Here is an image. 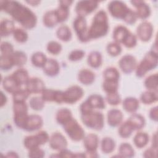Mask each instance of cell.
I'll use <instances>...</instances> for the list:
<instances>
[{
	"mask_svg": "<svg viewBox=\"0 0 158 158\" xmlns=\"http://www.w3.org/2000/svg\"><path fill=\"white\" fill-rule=\"evenodd\" d=\"M49 136L48 133L44 130L40 131L36 134L29 135L24 138V147L28 151L34 148L40 147L49 141Z\"/></svg>",
	"mask_w": 158,
	"mask_h": 158,
	"instance_id": "7",
	"label": "cell"
},
{
	"mask_svg": "<svg viewBox=\"0 0 158 158\" xmlns=\"http://www.w3.org/2000/svg\"><path fill=\"white\" fill-rule=\"evenodd\" d=\"M99 2L94 1H80L75 6V12L78 16L85 17L94 11L98 7Z\"/></svg>",
	"mask_w": 158,
	"mask_h": 158,
	"instance_id": "10",
	"label": "cell"
},
{
	"mask_svg": "<svg viewBox=\"0 0 158 158\" xmlns=\"http://www.w3.org/2000/svg\"><path fill=\"white\" fill-rule=\"evenodd\" d=\"M157 153V148L151 147L144 151L143 156L146 158H152L156 157Z\"/></svg>",
	"mask_w": 158,
	"mask_h": 158,
	"instance_id": "55",
	"label": "cell"
},
{
	"mask_svg": "<svg viewBox=\"0 0 158 158\" xmlns=\"http://www.w3.org/2000/svg\"><path fill=\"white\" fill-rule=\"evenodd\" d=\"M106 99L107 102L111 106H117L121 102V98L118 91L107 93Z\"/></svg>",
	"mask_w": 158,
	"mask_h": 158,
	"instance_id": "49",
	"label": "cell"
},
{
	"mask_svg": "<svg viewBox=\"0 0 158 158\" xmlns=\"http://www.w3.org/2000/svg\"><path fill=\"white\" fill-rule=\"evenodd\" d=\"M123 115L121 110L117 109H112L108 111L107 120L108 125L112 127L119 126L123 120Z\"/></svg>",
	"mask_w": 158,
	"mask_h": 158,
	"instance_id": "18",
	"label": "cell"
},
{
	"mask_svg": "<svg viewBox=\"0 0 158 158\" xmlns=\"http://www.w3.org/2000/svg\"><path fill=\"white\" fill-rule=\"evenodd\" d=\"M72 2H73L72 1H69V0L60 1H59L60 6H64V7H68V8H69V7L71 6V4H72Z\"/></svg>",
	"mask_w": 158,
	"mask_h": 158,
	"instance_id": "59",
	"label": "cell"
},
{
	"mask_svg": "<svg viewBox=\"0 0 158 158\" xmlns=\"http://www.w3.org/2000/svg\"><path fill=\"white\" fill-rule=\"evenodd\" d=\"M127 121L131 125L134 131L141 130L144 127L146 123L144 117L143 115L135 113L130 115Z\"/></svg>",
	"mask_w": 158,
	"mask_h": 158,
	"instance_id": "25",
	"label": "cell"
},
{
	"mask_svg": "<svg viewBox=\"0 0 158 158\" xmlns=\"http://www.w3.org/2000/svg\"><path fill=\"white\" fill-rule=\"evenodd\" d=\"M43 125V120L42 117L37 114L29 115L23 130L28 132H32L40 130Z\"/></svg>",
	"mask_w": 158,
	"mask_h": 158,
	"instance_id": "15",
	"label": "cell"
},
{
	"mask_svg": "<svg viewBox=\"0 0 158 158\" xmlns=\"http://www.w3.org/2000/svg\"><path fill=\"white\" fill-rule=\"evenodd\" d=\"M102 89L107 93L117 92L118 88V81L104 80L102 83Z\"/></svg>",
	"mask_w": 158,
	"mask_h": 158,
	"instance_id": "41",
	"label": "cell"
},
{
	"mask_svg": "<svg viewBox=\"0 0 158 158\" xmlns=\"http://www.w3.org/2000/svg\"><path fill=\"white\" fill-rule=\"evenodd\" d=\"M0 9L9 14L25 29H32L36 27L37 17L28 7L16 1H1Z\"/></svg>",
	"mask_w": 158,
	"mask_h": 158,
	"instance_id": "1",
	"label": "cell"
},
{
	"mask_svg": "<svg viewBox=\"0 0 158 158\" xmlns=\"http://www.w3.org/2000/svg\"><path fill=\"white\" fill-rule=\"evenodd\" d=\"M12 35H13L14 39L19 43H25L28 38V35L27 32L25 30V29H23L21 28H15Z\"/></svg>",
	"mask_w": 158,
	"mask_h": 158,
	"instance_id": "43",
	"label": "cell"
},
{
	"mask_svg": "<svg viewBox=\"0 0 158 158\" xmlns=\"http://www.w3.org/2000/svg\"><path fill=\"white\" fill-rule=\"evenodd\" d=\"M109 29L107 13L104 10L98 11L93 19L91 26L88 28L89 40H96L106 36Z\"/></svg>",
	"mask_w": 158,
	"mask_h": 158,
	"instance_id": "3",
	"label": "cell"
},
{
	"mask_svg": "<svg viewBox=\"0 0 158 158\" xmlns=\"http://www.w3.org/2000/svg\"><path fill=\"white\" fill-rule=\"evenodd\" d=\"M86 101L93 109H97L101 110L104 109L106 107L105 101L102 96L99 94H91L87 98Z\"/></svg>",
	"mask_w": 158,
	"mask_h": 158,
	"instance_id": "28",
	"label": "cell"
},
{
	"mask_svg": "<svg viewBox=\"0 0 158 158\" xmlns=\"http://www.w3.org/2000/svg\"><path fill=\"white\" fill-rule=\"evenodd\" d=\"M56 36L58 39L64 42L69 41L72 37L70 29L67 25H60L56 31Z\"/></svg>",
	"mask_w": 158,
	"mask_h": 158,
	"instance_id": "32",
	"label": "cell"
},
{
	"mask_svg": "<svg viewBox=\"0 0 158 158\" xmlns=\"http://www.w3.org/2000/svg\"><path fill=\"white\" fill-rule=\"evenodd\" d=\"M83 146L88 152H96L99 145V138L98 135L90 133L85 135L83 139Z\"/></svg>",
	"mask_w": 158,
	"mask_h": 158,
	"instance_id": "20",
	"label": "cell"
},
{
	"mask_svg": "<svg viewBox=\"0 0 158 158\" xmlns=\"http://www.w3.org/2000/svg\"><path fill=\"white\" fill-rule=\"evenodd\" d=\"M26 2L32 6H38L40 3V1H27Z\"/></svg>",
	"mask_w": 158,
	"mask_h": 158,
	"instance_id": "62",
	"label": "cell"
},
{
	"mask_svg": "<svg viewBox=\"0 0 158 158\" xmlns=\"http://www.w3.org/2000/svg\"><path fill=\"white\" fill-rule=\"evenodd\" d=\"M30 93L26 89L20 88L12 94L13 102H23L25 101L29 97Z\"/></svg>",
	"mask_w": 158,
	"mask_h": 158,
	"instance_id": "44",
	"label": "cell"
},
{
	"mask_svg": "<svg viewBox=\"0 0 158 158\" xmlns=\"http://www.w3.org/2000/svg\"><path fill=\"white\" fill-rule=\"evenodd\" d=\"M45 101L41 96H33L29 101V105L31 109L36 111L41 110L44 107Z\"/></svg>",
	"mask_w": 158,
	"mask_h": 158,
	"instance_id": "42",
	"label": "cell"
},
{
	"mask_svg": "<svg viewBox=\"0 0 158 158\" xmlns=\"http://www.w3.org/2000/svg\"><path fill=\"white\" fill-rule=\"evenodd\" d=\"M48 59L46 56L42 52H36L31 57V62L33 66L38 68H42L45 65Z\"/></svg>",
	"mask_w": 158,
	"mask_h": 158,
	"instance_id": "35",
	"label": "cell"
},
{
	"mask_svg": "<svg viewBox=\"0 0 158 158\" xmlns=\"http://www.w3.org/2000/svg\"><path fill=\"white\" fill-rule=\"evenodd\" d=\"M55 10H56L59 23H62L68 19L69 17V10L68 7L59 5V7Z\"/></svg>",
	"mask_w": 158,
	"mask_h": 158,
	"instance_id": "47",
	"label": "cell"
},
{
	"mask_svg": "<svg viewBox=\"0 0 158 158\" xmlns=\"http://www.w3.org/2000/svg\"><path fill=\"white\" fill-rule=\"evenodd\" d=\"M64 131L68 136L74 141L83 140L85 136V131L82 127L73 117L62 125Z\"/></svg>",
	"mask_w": 158,
	"mask_h": 158,
	"instance_id": "6",
	"label": "cell"
},
{
	"mask_svg": "<svg viewBox=\"0 0 158 158\" xmlns=\"http://www.w3.org/2000/svg\"><path fill=\"white\" fill-rule=\"evenodd\" d=\"M1 55L11 56L14 52L12 44L7 41H2L1 43Z\"/></svg>",
	"mask_w": 158,
	"mask_h": 158,
	"instance_id": "50",
	"label": "cell"
},
{
	"mask_svg": "<svg viewBox=\"0 0 158 158\" xmlns=\"http://www.w3.org/2000/svg\"><path fill=\"white\" fill-rule=\"evenodd\" d=\"M144 86L148 90L157 91L158 88V75L157 73L152 74L148 76L144 80Z\"/></svg>",
	"mask_w": 158,
	"mask_h": 158,
	"instance_id": "38",
	"label": "cell"
},
{
	"mask_svg": "<svg viewBox=\"0 0 158 158\" xmlns=\"http://www.w3.org/2000/svg\"><path fill=\"white\" fill-rule=\"evenodd\" d=\"M72 117L73 115L71 110L67 108H61L59 109L56 115L57 122L62 126Z\"/></svg>",
	"mask_w": 158,
	"mask_h": 158,
	"instance_id": "31",
	"label": "cell"
},
{
	"mask_svg": "<svg viewBox=\"0 0 158 158\" xmlns=\"http://www.w3.org/2000/svg\"><path fill=\"white\" fill-rule=\"evenodd\" d=\"M48 142L49 146L52 149L58 151L66 149L68 144L65 136L59 132L53 133L49 137Z\"/></svg>",
	"mask_w": 158,
	"mask_h": 158,
	"instance_id": "13",
	"label": "cell"
},
{
	"mask_svg": "<svg viewBox=\"0 0 158 158\" xmlns=\"http://www.w3.org/2000/svg\"><path fill=\"white\" fill-rule=\"evenodd\" d=\"M122 47L120 44L114 41L107 44L106 46L107 52L111 56L116 57L122 52Z\"/></svg>",
	"mask_w": 158,
	"mask_h": 158,
	"instance_id": "46",
	"label": "cell"
},
{
	"mask_svg": "<svg viewBox=\"0 0 158 158\" xmlns=\"http://www.w3.org/2000/svg\"><path fill=\"white\" fill-rule=\"evenodd\" d=\"M73 28L78 40L82 43H86L90 40L88 36V28L85 17L77 16L73 22Z\"/></svg>",
	"mask_w": 158,
	"mask_h": 158,
	"instance_id": "8",
	"label": "cell"
},
{
	"mask_svg": "<svg viewBox=\"0 0 158 158\" xmlns=\"http://www.w3.org/2000/svg\"><path fill=\"white\" fill-rule=\"evenodd\" d=\"M119 126L118 132L119 136L122 138H129L131 135L133 131H134L133 127L127 120L122 123Z\"/></svg>",
	"mask_w": 158,
	"mask_h": 158,
	"instance_id": "39",
	"label": "cell"
},
{
	"mask_svg": "<svg viewBox=\"0 0 158 158\" xmlns=\"http://www.w3.org/2000/svg\"><path fill=\"white\" fill-rule=\"evenodd\" d=\"M95 78V73L88 69H83L80 70L78 74V81L85 85H91L94 81Z\"/></svg>",
	"mask_w": 158,
	"mask_h": 158,
	"instance_id": "21",
	"label": "cell"
},
{
	"mask_svg": "<svg viewBox=\"0 0 158 158\" xmlns=\"http://www.w3.org/2000/svg\"><path fill=\"white\" fill-rule=\"evenodd\" d=\"M43 22L44 25L48 28H53L59 23L56 10L47 11L43 15Z\"/></svg>",
	"mask_w": 158,
	"mask_h": 158,
	"instance_id": "22",
	"label": "cell"
},
{
	"mask_svg": "<svg viewBox=\"0 0 158 158\" xmlns=\"http://www.w3.org/2000/svg\"><path fill=\"white\" fill-rule=\"evenodd\" d=\"M84 91L80 86L73 85L64 91V102L73 104L81 99L83 96Z\"/></svg>",
	"mask_w": 158,
	"mask_h": 158,
	"instance_id": "9",
	"label": "cell"
},
{
	"mask_svg": "<svg viewBox=\"0 0 158 158\" xmlns=\"http://www.w3.org/2000/svg\"><path fill=\"white\" fill-rule=\"evenodd\" d=\"M85 55V52L81 49H75L72 51L69 55V60L72 62H76L81 60Z\"/></svg>",
	"mask_w": 158,
	"mask_h": 158,
	"instance_id": "51",
	"label": "cell"
},
{
	"mask_svg": "<svg viewBox=\"0 0 158 158\" xmlns=\"http://www.w3.org/2000/svg\"><path fill=\"white\" fill-rule=\"evenodd\" d=\"M107 8L112 17L117 19L122 20L128 25L134 24L137 20L135 12L130 9L122 1H110L108 4Z\"/></svg>",
	"mask_w": 158,
	"mask_h": 158,
	"instance_id": "2",
	"label": "cell"
},
{
	"mask_svg": "<svg viewBox=\"0 0 158 158\" xmlns=\"http://www.w3.org/2000/svg\"><path fill=\"white\" fill-rule=\"evenodd\" d=\"M81 119L83 124L90 129L99 131L104 127V117L99 111L93 110L88 114L81 115Z\"/></svg>",
	"mask_w": 158,
	"mask_h": 158,
	"instance_id": "5",
	"label": "cell"
},
{
	"mask_svg": "<svg viewBox=\"0 0 158 158\" xmlns=\"http://www.w3.org/2000/svg\"><path fill=\"white\" fill-rule=\"evenodd\" d=\"M45 85L44 81L40 78L32 77L30 78L27 84L25 85V89L30 93H40L45 89Z\"/></svg>",
	"mask_w": 158,
	"mask_h": 158,
	"instance_id": "17",
	"label": "cell"
},
{
	"mask_svg": "<svg viewBox=\"0 0 158 158\" xmlns=\"http://www.w3.org/2000/svg\"><path fill=\"white\" fill-rule=\"evenodd\" d=\"M11 56L1 55L0 56V68L2 71H8L14 67Z\"/></svg>",
	"mask_w": 158,
	"mask_h": 158,
	"instance_id": "45",
	"label": "cell"
},
{
	"mask_svg": "<svg viewBox=\"0 0 158 158\" xmlns=\"http://www.w3.org/2000/svg\"><path fill=\"white\" fill-rule=\"evenodd\" d=\"M62 46L61 44L56 41H49L46 46L47 51L52 55H57L62 51Z\"/></svg>",
	"mask_w": 158,
	"mask_h": 158,
	"instance_id": "48",
	"label": "cell"
},
{
	"mask_svg": "<svg viewBox=\"0 0 158 158\" xmlns=\"http://www.w3.org/2000/svg\"><path fill=\"white\" fill-rule=\"evenodd\" d=\"M152 147L157 148V133H155V134L152 136Z\"/></svg>",
	"mask_w": 158,
	"mask_h": 158,
	"instance_id": "60",
	"label": "cell"
},
{
	"mask_svg": "<svg viewBox=\"0 0 158 158\" xmlns=\"http://www.w3.org/2000/svg\"><path fill=\"white\" fill-rule=\"evenodd\" d=\"M139 106V102L138 99L133 97L126 98L122 102L123 109L129 113H135Z\"/></svg>",
	"mask_w": 158,
	"mask_h": 158,
	"instance_id": "24",
	"label": "cell"
},
{
	"mask_svg": "<svg viewBox=\"0 0 158 158\" xmlns=\"http://www.w3.org/2000/svg\"><path fill=\"white\" fill-rule=\"evenodd\" d=\"M149 141V136L148 133L143 131H138L135 135L133 141L135 146L139 149L145 147Z\"/></svg>",
	"mask_w": 158,
	"mask_h": 158,
	"instance_id": "30",
	"label": "cell"
},
{
	"mask_svg": "<svg viewBox=\"0 0 158 158\" xmlns=\"http://www.w3.org/2000/svg\"><path fill=\"white\" fill-rule=\"evenodd\" d=\"M11 75L20 87L22 85H25L30 79L28 71L23 68L17 69Z\"/></svg>",
	"mask_w": 158,
	"mask_h": 158,
	"instance_id": "27",
	"label": "cell"
},
{
	"mask_svg": "<svg viewBox=\"0 0 158 158\" xmlns=\"http://www.w3.org/2000/svg\"><path fill=\"white\" fill-rule=\"evenodd\" d=\"M56 90L45 88L41 92V98L45 102H54Z\"/></svg>",
	"mask_w": 158,
	"mask_h": 158,
	"instance_id": "52",
	"label": "cell"
},
{
	"mask_svg": "<svg viewBox=\"0 0 158 158\" xmlns=\"http://www.w3.org/2000/svg\"><path fill=\"white\" fill-rule=\"evenodd\" d=\"M7 101V99L6 96L5 94L1 91V104H0L1 107H3L4 105H6Z\"/></svg>",
	"mask_w": 158,
	"mask_h": 158,
	"instance_id": "58",
	"label": "cell"
},
{
	"mask_svg": "<svg viewBox=\"0 0 158 158\" xmlns=\"http://www.w3.org/2000/svg\"><path fill=\"white\" fill-rule=\"evenodd\" d=\"M132 33L125 26L118 25L117 26L112 34V38L115 42L124 45L127 41L128 40Z\"/></svg>",
	"mask_w": 158,
	"mask_h": 158,
	"instance_id": "14",
	"label": "cell"
},
{
	"mask_svg": "<svg viewBox=\"0 0 158 158\" xmlns=\"http://www.w3.org/2000/svg\"><path fill=\"white\" fill-rule=\"evenodd\" d=\"M6 156L8 157H19V155L15 152L14 151H10L7 152Z\"/></svg>",
	"mask_w": 158,
	"mask_h": 158,
	"instance_id": "61",
	"label": "cell"
},
{
	"mask_svg": "<svg viewBox=\"0 0 158 158\" xmlns=\"http://www.w3.org/2000/svg\"><path fill=\"white\" fill-rule=\"evenodd\" d=\"M131 3L136 8L137 19L146 20L151 15V9L148 4L143 1H131Z\"/></svg>",
	"mask_w": 158,
	"mask_h": 158,
	"instance_id": "16",
	"label": "cell"
},
{
	"mask_svg": "<svg viewBox=\"0 0 158 158\" xmlns=\"http://www.w3.org/2000/svg\"><path fill=\"white\" fill-rule=\"evenodd\" d=\"M158 64V54L152 51L148 52L137 65L135 69L136 77L141 78L148 72L157 67Z\"/></svg>",
	"mask_w": 158,
	"mask_h": 158,
	"instance_id": "4",
	"label": "cell"
},
{
	"mask_svg": "<svg viewBox=\"0 0 158 158\" xmlns=\"http://www.w3.org/2000/svg\"><path fill=\"white\" fill-rule=\"evenodd\" d=\"M120 69L125 74H130L135 70L137 66V60L135 57L130 54L123 56L118 61Z\"/></svg>",
	"mask_w": 158,
	"mask_h": 158,
	"instance_id": "11",
	"label": "cell"
},
{
	"mask_svg": "<svg viewBox=\"0 0 158 158\" xmlns=\"http://www.w3.org/2000/svg\"><path fill=\"white\" fill-rule=\"evenodd\" d=\"M153 31L154 28L152 25L148 21H144L137 27L136 35L141 41L148 42L151 39Z\"/></svg>",
	"mask_w": 158,
	"mask_h": 158,
	"instance_id": "12",
	"label": "cell"
},
{
	"mask_svg": "<svg viewBox=\"0 0 158 158\" xmlns=\"http://www.w3.org/2000/svg\"><path fill=\"white\" fill-rule=\"evenodd\" d=\"M93 110H94V109L91 107V106L89 105V104L87 102L86 100L83 102L80 106V111L81 115H85V114H88L92 112Z\"/></svg>",
	"mask_w": 158,
	"mask_h": 158,
	"instance_id": "54",
	"label": "cell"
},
{
	"mask_svg": "<svg viewBox=\"0 0 158 158\" xmlns=\"http://www.w3.org/2000/svg\"><path fill=\"white\" fill-rule=\"evenodd\" d=\"M11 59L14 65L20 68L23 67L27 61V56L26 54L20 51H14L11 55Z\"/></svg>",
	"mask_w": 158,
	"mask_h": 158,
	"instance_id": "33",
	"label": "cell"
},
{
	"mask_svg": "<svg viewBox=\"0 0 158 158\" xmlns=\"http://www.w3.org/2000/svg\"><path fill=\"white\" fill-rule=\"evenodd\" d=\"M88 64L93 69H98L101 67L102 63V57L99 51L91 52L87 58Z\"/></svg>",
	"mask_w": 158,
	"mask_h": 158,
	"instance_id": "29",
	"label": "cell"
},
{
	"mask_svg": "<svg viewBox=\"0 0 158 158\" xmlns=\"http://www.w3.org/2000/svg\"><path fill=\"white\" fill-rule=\"evenodd\" d=\"M45 156V152L40 147L28 151V156L31 158H42Z\"/></svg>",
	"mask_w": 158,
	"mask_h": 158,
	"instance_id": "53",
	"label": "cell"
},
{
	"mask_svg": "<svg viewBox=\"0 0 158 158\" xmlns=\"http://www.w3.org/2000/svg\"><path fill=\"white\" fill-rule=\"evenodd\" d=\"M118 154L121 157H132L135 156V150L130 144L123 143L119 146Z\"/></svg>",
	"mask_w": 158,
	"mask_h": 158,
	"instance_id": "37",
	"label": "cell"
},
{
	"mask_svg": "<svg viewBox=\"0 0 158 158\" xmlns=\"http://www.w3.org/2000/svg\"><path fill=\"white\" fill-rule=\"evenodd\" d=\"M101 148L103 153L110 154L115 150V142L110 137L103 138L101 142Z\"/></svg>",
	"mask_w": 158,
	"mask_h": 158,
	"instance_id": "36",
	"label": "cell"
},
{
	"mask_svg": "<svg viewBox=\"0 0 158 158\" xmlns=\"http://www.w3.org/2000/svg\"><path fill=\"white\" fill-rule=\"evenodd\" d=\"M43 70L47 76L50 77H55L59 73V64L54 59H48L45 65L43 67Z\"/></svg>",
	"mask_w": 158,
	"mask_h": 158,
	"instance_id": "19",
	"label": "cell"
},
{
	"mask_svg": "<svg viewBox=\"0 0 158 158\" xmlns=\"http://www.w3.org/2000/svg\"><path fill=\"white\" fill-rule=\"evenodd\" d=\"M14 22L9 19H3L0 23V35L2 38L9 36L13 34L15 30Z\"/></svg>",
	"mask_w": 158,
	"mask_h": 158,
	"instance_id": "23",
	"label": "cell"
},
{
	"mask_svg": "<svg viewBox=\"0 0 158 158\" xmlns=\"http://www.w3.org/2000/svg\"><path fill=\"white\" fill-rule=\"evenodd\" d=\"M2 85L5 91L13 94L17 89L21 88L12 75L7 76L2 81Z\"/></svg>",
	"mask_w": 158,
	"mask_h": 158,
	"instance_id": "26",
	"label": "cell"
},
{
	"mask_svg": "<svg viewBox=\"0 0 158 158\" xmlns=\"http://www.w3.org/2000/svg\"><path fill=\"white\" fill-rule=\"evenodd\" d=\"M103 77L104 80L119 81L120 73L115 67H110L106 69L103 72Z\"/></svg>",
	"mask_w": 158,
	"mask_h": 158,
	"instance_id": "40",
	"label": "cell"
},
{
	"mask_svg": "<svg viewBox=\"0 0 158 158\" xmlns=\"http://www.w3.org/2000/svg\"><path fill=\"white\" fill-rule=\"evenodd\" d=\"M52 156L58 157H75V153L71 152L66 148L59 151V153H57L56 155Z\"/></svg>",
	"mask_w": 158,
	"mask_h": 158,
	"instance_id": "56",
	"label": "cell"
},
{
	"mask_svg": "<svg viewBox=\"0 0 158 158\" xmlns=\"http://www.w3.org/2000/svg\"><path fill=\"white\" fill-rule=\"evenodd\" d=\"M149 118L155 122H157L158 120V107L157 106L154 107L151 109L149 110Z\"/></svg>",
	"mask_w": 158,
	"mask_h": 158,
	"instance_id": "57",
	"label": "cell"
},
{
	"mask_svg": "<svg viewBox=\"0 0 158 158\" xmlns=\"http://www.w3.org/2000/svg\"><path fill=\"white\" fill-rule=\"evenodd\" d=\"M157 92L155 91L148 90L143 92L140 96L141 102L146 105L154 103L157 101Z\"/></svg>",
	"mask_w": 158,
	"mask_h": 158,
	"instance_id": "34",
	"label": "cell"
}]
</instances>
